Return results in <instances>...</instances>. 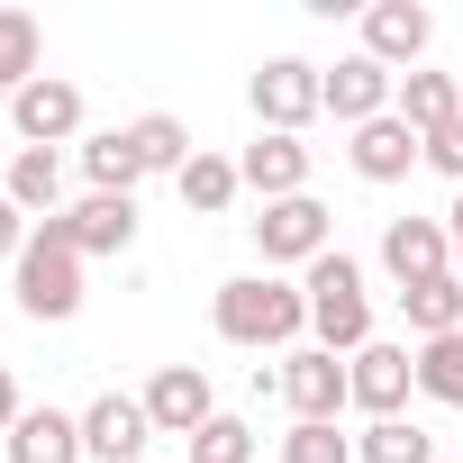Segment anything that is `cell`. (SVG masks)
<instances>
[{
  "label": "cell",
  "instance_id": "obj_1",
  "mask_svg": "<svg viewBox=\"0 0 463 463\" xmlns=\"http://www.w3.org/2000/svg\"><path fill=\"white\" fill-rule=\"evenodd\" d=\"M209 318H218L227 345H246V354H264V345H300V327H309V291H291L282 273H237V282H218Z\"/></svg>",
  "mask_w": 463,
  "mask_h": 463
},
{
  "label": "cell",
  "instance_id": "obj_2",
  "mask_svg": "<svg viewBox=\"0 0 463 463\" xmlns=\"http://www.w3.org/2000/svg\"><path fill=\"white\" fill-rule=\"evenodd\" d=\"M309 336L327 345V354H364L373 345V291H364V264L336 246V255H318L309 264Z\"/></svg>",
  "mask_w": 463,
  "mask_h": 463
},
{
  "label": "cell",
  "instance_id": "obj_3",
  "mask_svg": "<svg viewBox=\"0 0 463 463\" xmlns=\"http://www.w3.org/2000/svg\"><path fill=\"white\" fill-rule=\"evenodd\" d=\"M10 282H19V309L46 318V327L82 309V246L64 237V218H46L37 237H28V255L10 264Z\"/></svg>",
  "mask_w": 463,
  "mask_h": 463
},
{
  "label": "cell",
  "instance_id": "obj_4",
  "mask_svg": "<svg viewBox=\"0 0 463 463\" xmlns=\"http://www.w3.org/2000/svg\"><path fill=\"white\" fill-rule=\"evenodd\" d=\"M255 255H264V273H282V264H318V255H336V218H327V200L318 191H300V200H264V218H255Z\"/></svg>",
  "mask_w": 463,
  "mask_h": 463
},
{
  "label": "cell",
  "instance_id": "obj_5",
  "mask_svg": "<svg viewBox=\"0 0 463 463\" xmlns=\"http://www.w3.org/2000/svg\"><path fill=\"white\" fill-rule=\"evenodd\" d=\"M318 91H327V118L354 137V128L391 118V100H400V73H391V64H373V55H345V64H318Z\"/></svg>",
  "mask_w": 463,
  "mask_h": 463
},
{
  "label": "cell",
  "instance_id": "obj_6",
  "mask_svg": "<svg viewBox=\"0 0 463 463\" xmlns=\"http://www.w3.org/2000/svg\"><path fill=\"white\" fill-rule=\"evenodd\" d=\"M273 391L291 400V418H345V409H354L345 354H327V345H291L282 373H273Z\"/></svg>",
  "mask_w": 463,
  "mask_h": 463
},
{
  "label": "cell",
  "instance_id": "obj_7",
  "mask_svg": "<svg viewBox=\"0 0 463 463\" xmlns=\"http://www.w3.org/2000/svg\"><path fill=\"white\" fill-rule=\"evenodd\" d=\"M345 382H354V409H364V418H400L409 391H418V345L373 336L364 354H345Z\"/></svg>",
  "mask_w": 463,
  "mask_h": 463
},
{
  "label": "cell",
  "instance_id": "obj_8",
  "mask_svg": "<svg viewBox=\"0 0 463 463\" xmlns=\"http://www.w3.org/2000/svg\"><path fill=\"white\" fill-rule=\"evenodd\" d=\"M318 109H327V91H318V64H300V55H273V64L255 73V118H264L273 137H300Z\"/></svg>",
  "mask_w": 463,
  "mask_h": 463
},
{
  "label": "cell",
  "instance_id": "obj_9",
  "mask_svg": "<svg viewBox=\"0 0 463 463\" xmlns=\"http://www.w3.org/2000/svg\"><path fill=\"white\" fill-rule=\"evenodd\" d=\"M137 400H146L155 436H200V427L218 418V391H209V373H200V364H164Z\"/></svg>",
  "mask_w": 463,
  "mask_h": 463
},
{
  "label": "cell",
  "instance_id": "obj_10",
  "mask_svg": "<svg viewBox=\"0 0 463 463\" xmlns=\"http://www.w3.org/2000/svg\"><path fill=\"white\" fill-rule=\"evenodd\" d=\"M146 445H155V418H146V400H128V391H100V400L82 409V454H91V463H146Z\"/></svg>",
  "mask_w": 463,
  "mask_h": 463
},
{
  "label": "cell",
  "instance_id": "obj_11",
  "mask_svg": "<svg viewBox=\"0 0 463 463\" xmlns=\"http://www.w3.org/2000/svg\"><path fill=\"white\" fill-rule=\"evenodd\" d=\"M382 273H391L400 291L454 273V237H445V218H391V227H382Z\"/></svg>",
  "mask_w": 463,
  "mask_h": 463
},
{
  "label": "cell",
  "instance_id": "obj_12",
  "mask_svg": "<svg viewBox=\"0 0 463 463\" xmlns=\"http://www.w3.org/2000/svg\"><path fill=\"white\" fill-rule=\"evenodd\" d=\"M10 128H19V146H64V137H82V91L64 73H37L10 100Z\"/></svg>",
  "mask_w": 463,
  "mask_h": 463
},
{
  "label": "cell",
  "instance_id": "obj_13",
  "mask_svg": "<svg viewBox=\"0 0 463 463\" xmlns=\"http://www.w3.org/2000/svg\"><path fill=\"white\" fill-rule=\"evenodd\" d=\"M427 46H436V19L418 10V0H373V10H364V55H373V64H391V73L409 64V73H418Z\"/></svg>",
  "mask_w": 463,
  "mask_h": 463
},
{
  "label": "cell",
  "instance_id": "obj_14",
  "mask_svg": "<svg viewBox=\"0 0 463 463\" xmlns=\"http://www.w3.org/2000/svg\"><path fill=\"white\" fill-rule=\"evenodd\" d=\"M345 155H354V173H364V182H409V164H427V137L391 109V118L354 128V137H345Z\"/></svg>",
  "mask_w": 463,
  "mask_h": 463
},
{
  "label": "cell",
  "instance_id": "obj_15",
  "mask_svg": "<svg viewBox=\"0 0 463 463\" xmlns=\"http://www.w3.org/2000/svg\"><path fill=\"white\" fill-rule=\"evenodd\" d=\"M64 237H73L82 255H128V246H137V200H128V191L73 200V209H64Z\"/></svg>",
  "mask_w": 463,
  "mask_h": 463
},
{
  "label": "cell",
  "instance_id": "obj_16",
  "mask_svg": "<svg viewBox=\"0 0 463 463\" xmlns=\"http://www.w3.org/2000/svg\"><path fill=\"white\" fill-rule=\"evenodd\" d=\"M237 173H246V191H264V200H300V191H309V146L264 128V137L237 155Z\"/></svg>",
  "mask_w": 463,
  "mask_h": 463
},
{
  "label": "cell",
  "instance_id": "obj_17",
  "mask_svg": "<svg viewBox=\"0 0 463 463\" xmlns=\"http://www.w3.org/2000/svg\"><path fill=\"white\" fill-rule=\"evenodd\" d=\"M0 191H10L37 227H46V218H64V155H55V146H19V155H10V182H0Z\"/></svg>",
  "mask_w": 463,
  "mask_h": 463
},
{
  "label": "cell",
  "instance_id": "obj_18",
  "mask_svg": "<svg viewBox=\"0 0 463 463\" xmlns=\"http://www.w3.org/2000/svg\"><path fill=\"white\" fill-rule=\"evenodd\" d=\"M400 318H409V336H418V345H436V336H463V273H436V282L400 291Z\"/></svg>",
  "mask_w": 463,
  "mask_h": 463
},
{
  "label": "cell",
  "instance_id": "obj_19",
  "mask_svg": "<svg viewBox=\"0 0 463 463\" xmlns=\"http://www.w3.org/2000/svg\"><path fill=\"white\" fill-rule=\"evenodd\" d=\"M10 463H82V418L28 409V418L10 427Z\"/></svg>",
  "mask_w": 463,
  "mask_h": 463
},
{
  "label": "cell",
  "instance_id": "obj_20",
  "mask_svg": "<svg viewBox=\"0 0 463 463\" xmlns=\"http://www.w3.org/2000/svg\"><path fill=\"white\" fill-rule=\"evenodd\" d=\"M173 191H182V209H200V218H218L227 200L246 191V173H237V155H191V164L173 173Z\"/></svg>",
  "mask_w": 463,
  "mask_h": 463
},
{
  "label": "cell",
  "instance_id": "obj_21",
  "mask_svg": "<svg viewBox=\"0 0 463 463\" xmlns=\"http://www.w3.org/2000/svg\"><path fill=\"white\" fill-rule=\"evenodd\" d=\"M37 55H46L37 19H28V10H0V109H10V100L37 82Z\"/></svg>",
  "mask_w": 463,
  "mask_h": 463
},
{
  "label": "cell",
  "instance_id": "obj_22",
  "mask_svg": "<svg viewBox=\"0 0 463 463\" xmlns=\"http://www.w3.org/2000/svg\"><path fill=\"white\" fill-rule=\"evenodd\" d=\"M418 137H436L445 118H463V91H454V73H400V100H391Z\"/></svg>",
  "mask_w": 463,
  "mask_h": 463
},
{
  "label": "cell",
  "instance_id": "obj_23",
  "mask_svg": "<svg viewBox=\"0 0 463 463\" xmlns=\"http://www.w3.org/2000/svg\"><path fill=\"white\" fill-rule=\"evenodd\" d=\"M354 463H436V436L418 418H373L354 436Z\"/></svg>",
  "mask_w": 463,
  "mask_h": 463
},
{
  "label": "cell",
  "instance_id": "obj_24",
  "mask_svg": "<svg viewBox=\"0 0 463 463\" xmlns=\"http://www.w3.org/2000/svg\"><path fill=\"white\" fill-rule=\"evenodd\" d=\"M128 146H137V164H146V173H182V164L200 155V146H191V128H182L173 109H155V118H137V128H128Z\"/></svg>",
  "mask_w": 463,
  "mask_h": 463
},
{
  "label": "cell",
  "instance_id": "obj_25",
  "mask_svg": "<svg viewBox=\"0 0 463 463\" xmlns=\"http://www.w3.org/2000/svg\"><path fill=\"white\" fill-rule=\"evenodd\" d=\"M82 173H91V191H128V200H137V182H146V164H137V146H128V128H109V137H91V146H82Z\"/></svg>",
  "mask_w": 463,
  "mask_h": 463
},
{
  "label": "cell",
  "instance_id": "obj_26",
  "mask_svg": "<svg viewBox=\"0 0 463 463\" xmlns=\"http://www.w3.org/2000/svg\"><path fill=\"white\" fill-rule=\"evenodd\" d=\"M282 463H354V436H345L336 418H291V436H282Z\"/></svg>",
  "mask_w": 463,
  "mask_h": 463
},
{
  "label": "cell",
  "instance_id": "obj_27",
  "mask_svg": "<svg viewBox=\"0 0 463 463\" xmlns=\"http://www.w3.org/2000/svg\"><path fill=\"white\" fill-rule=\"evenodd\" d=\"M418 391H427L436 409H463V336H436V345H418Z\"/></svg>",
  "mask_w": 463,
  "mask_h": 463
},
{
  "label": "cell",
  "instance_id": "obj_28",
  "mask_svg": "<svg viewBox=\"0 0 463 463\" xmlns=\"http://www.w3.org/2000/svg\"><path fill=\"white\" fill-rule=\"evenodd\" d=\"M191 463H255V427L218 409V418H209V427L191 436Z\"/></svg>",
  "mask_w": 463,
  "mask_h": 463
},
{
  "label": "cell",
  "instance_id": "obj_29",
  "mask_svg": "<svg viewBox=\"0 0 463 463\" xmlns=\"http://www.w3.org/2000/svg\"><path fill=\"white\" fill-rule=\"evenodd\" d=\"M28 237H37V218H28L10 191H0V264H19V255H28Z\"/></svg>",
  "mask_w": 463,
  "mask_h": 463
},
{
  "label": "cell",
  "instance_id": "obj_30",
  "mask_svg": "<svg viewBox=\"0 0 463 463\" xmlns=\"http://www.w3.org/2000/svg\"><path fill=\"white\" fill-rule=\"evenodd\" d=\"M427 164H436L445 182H463V118H445V128L427 137Z\"/></svg>",
  "mask_w": 463,
  "mask_h": 463
},
{
  "label": "cell",
  "instance_id": "obj_31",
  "mask_svg": "<svg viewBox=\"0 0 463 463\" xmlns=\"http://www.w3.org/2000/svg\"><path fill=\"white\" fill-rule=\"evenodd\" d=\"M19 418H28V400H19V382H10V364H0V436H10Z\"/></svg>",
  "mask_w": 463,
  "mask_h": 463
},
{
  "label": "cell",
  "instance_id": "obj_32",
  "mask_svg": "<svg viewBox=\"0 0 463 463\" xmlns=\"http://www.w3.org/2000/svg\"><path fill=\"white\" fill-rule=\"evenodd\" d=\"M445 237H454V273H463V191H454V209H445Z\"/></svg>",
  "mask_w": 463,
  "mask_h": 463
}]
</instances>
